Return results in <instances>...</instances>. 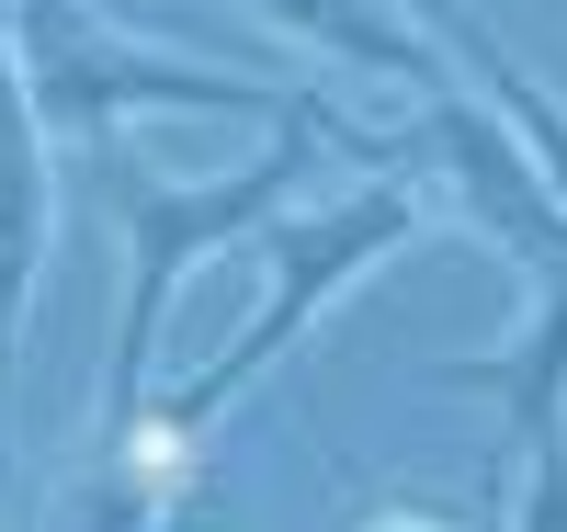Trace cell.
Returning <instances> with one entry per match:
<instances>
[{
    "label": "cell",
    "instance_id": "1",
    "mask_svg": "<svg viewBox=\"0 0 567 532\" xmlns=\"http://www.w3.org/2000/svg\"><path fill=\"white\" fill-rule=\"evenodd\" d=\"M318 148H363V159H386L374 136L341 114V103H318V91H296V103L272 114V148L239 170V181H171V170H114V227L136 238V283H125V317H114V397L103 419L125 430L136 397H148V363H159V317H171V283L194 272L205 250H227V238H250L284 216V192L307 181Z\"/></svg>",
    "mask_w": 567,
    "mask_h": 532
},
{
    "label": "cell",
    "instance_id": "2",
    "mask_svg": "<svg viewBox=\"0 0 567 532\" xmlns=\"http://www.w3.org/2000/svg\"><path fill=\"white\" fill-rule=\"evenodd\" d=\"M0 23L23 45V91L45 125L69 136H103L114 114H284L296 91H261V80H227V69H194V58H148L80 12V0H0Z\"/></svg>",
    "mask_w": 567,
    "mask_h": 532
},
{
    "label": "cell",
    "instance_id": "3",
    "mask_svg": "<svg viewBox=\"0 0 567 532\" xmlns=\"http://www.w3.org/2000/svg\"><path fill=\"white\" fill-rule=\"evenodd\" d=\"M409 238H420V192H409V181H363V192H341L329 216H296V227L272 238V295L250 306L239 341H227V352L171 397V419H216V408L239 397V385H250L284 341H296V328H307L329 295H341L352 272H374L386 250H409Z\"/></svg>",
    "mask_w": 567,
    "mask_h": 532
},
{
    "label": "cell",
    "instance_id": "4",
    "mask_svg": "<svg viewBox=\"0 0 567 532\" xmlns=\"http://www.w3.org/2000/svg\"><path fill=\"white\" fill-rule=\"evenodd\" d=\"M432 148H443V170L465 181V205H477L534 272L567 261V192L545 181V159L523 148V136H499V125L465 103V91H443V80H432Z\"/></svg>",
    "mask_w": 567,
    "mask_h": 532
},
{
    "label": "cell",
    "instance_id": "5",
    "mask_svg": "<svg viewBox=\"0 0 567 532\" xmlns=\"http://www.w3.org/2000/svg\"><path fill=\"white\" fill-rule=\"evenodd\" d=\"M34 91L0 23V499H12V352H23V306H34V227H45V148H34Z\"/></svg>",
    "mask_w": 567,
    "mask_h": 532
},
{
    "label": "cell",
    "instance_id": "6",
    "mask_svg": "<svg viewBox=\"0 0 567 532\" xmlns=\"http://www.w3.org/2000/svg\"><path fill=\"white\" fill-rule=\"evenodd\" d=\"M454 385H499L523 453H534V465H567V261L545 272V306H534L523 341H511L499 363H465Z\"/></svg>",
    "mask_w": 567,
    "mask_h": 532
},
{
    "label": "cell",
    "instance_id": "7",
    "mask_svg": "<svg viewBox=\"0 0 567 532\" xmlns=\"http://www.w3.org/2000/svg\"><path fill=\"white\" fill-rule=\"evenodd\" d=\"M261 12H272L284 34H318L329 58H352V69L409 80V91H432V80H443V69H432V45H420L398 12H374V0H261Z\"/></svg>",
    "mask_w": 567,
    "mask_h": 532
},
{
    "label": "cell",
    "instance_id": "8",
    "mask_svg": "<svg viewBox=\"0 0 567 532\" xmlns=\"http://www.w3.org/2000/svg\"><path fill=\"white\" fill-rule=\"evenodd\" d=\"M523 532H567V465H534V499H523Z\"/></svg>",
    "mask_w": 567,
    "mask_h": 532
},
{
    "label": "cell",
    "instance_id": "9",
    "mask_svg": "<svg viewBox=\"0 0 567 532\" xmlns=\"http://www.w3.org/2000/svg\"><path fill=\"white\" fill-rule=\"evenodd\" d=\"M136 521H148V510H136V499H125V488H114V499H103V510H91V521H80V532H136Z\"/></svg>",
    "mask_w": 567,
    "mask_h": 532
}]
</instances>
